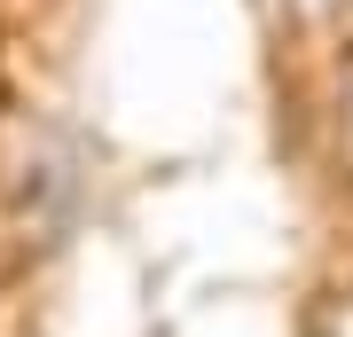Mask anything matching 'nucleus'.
<instances>
[{"instance_id":"obj_1","label":"nucleus","mask_w":353,"mask_h":337,"mask_svg":"<svg viewBox=\"0 0 353 337\" xmlns=\"http://www.w3.org/2000/svg\"><path fill=\"white\" fill-rule=\"evenodd\" d=\"M306 337H353V290H330L314 306V322H306Z\"/></svg>"},{"instance_id":"obj_2","label":"nucleus","mask_w":353,"mask_h":337,"mask_svg":"<svg viewBox=\"0 0 353 337\" xmlns=\"http://www.w3.org/2000/svg\"><path fill=\"white\" fill-rule=\"evenodd\" d=\"M275 8L290 16V24H306V32H322V24H345V8H353V0H275Z\"/></svg>"},{"instance_id":"obj_3","label":"nucleus","mask_w":353,"mask_h":337,"mask_svg":"<svg viewBox=\"0 0 353 337\" xmlns=\"http://www.w3.org/2000/svg\"><path fill=\"white\" fill-rule=\"evenodd\" d=\"M338 157L353 165V63H345V79H338Z\"/></svg>"}]
</instances>
